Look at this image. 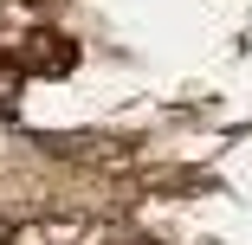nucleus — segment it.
Wrapping results in <instances>:
<instances>
[{
    "mask_svg": "<svg viewBox=\"0 0 252 245\" xmlns=\"http://www.w3.org/2000/svg\"><path fill=\"white\" fill-rule=\"evenodd\" d=\"M13 58L26 65V78H65V71L78 65V39L59 32V26H32V32L20 39Z\"/></svg>",
    "mask_w": 252,
    "mask_h": 245,
    "instance_id": "1",
    "label": "nucleus"
},
{
    "mask_svg": "<svg viewBox=\"0 0 252 245\" xmlns=\"http://www.w3.org/2000/svg\"><path fill=\"white\" fill-rule=\"evenodd\" d=\"M20 84H26V65H20L13 52H0V116H13V104H20Z\"/></svg>",
    "mask_w": 252,
    "mask_h": 245,
    "instance_id": "2",
    "label": "nucleus"
},
{
    "mask_svg": "<svg viewBox=\"0 0 252 245\" xmlns=\"http://www.w3.org/2000/svg\"><path fill=\"white\" fill-rule=\"evenodd\" d=\"M26 7H45V0H26Z\"/></svg>",
    "mask_w": 252,
    "mask_h": 245,
    "instance_id": "3",
    "label": "nucleus"
},
{
    "mask_svg": "<svg viewBox=\"0 0 252 245\" xmlns=\"http://www.w3.org/2000/svg\"><path fill=\"white\" fill-rule=\"evenodd\" d=\"M0 245H13V239H0Z\"/></svg>",
    "mask_w": 252,
    "mask_h": 245,
    "instance_id": "4",
    "label": "nucleus"
}]
</instances>
